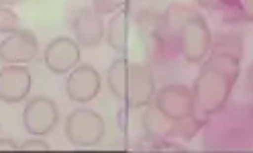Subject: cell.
Here are the masks:
<instances>
[{
    "instance_id": "6da1fadb",
    "label": "cell",
    "mask_w": 253,
    "mask_h": 153,
    "mask_svg": "<svg viewBox=\"0 0 253 153\" xmlns=\"http://www.w3.org/2000/svg\"><path fill=\"white\" fill-rule=\"evenodd\" d=\"M239 64L241 59L223 53H209V59L202 61V70L192 86V118L200 127L207 125L220 109H225L239 78Z\"/></svg>"
},
{
    "instance_id": "7a4b0ae2",
    "label": "cell",
    "mask_w": 253,
    "mask_h": 153,
    "mask_svg": "<svg viewBox=\"0 0 253 153\" xmlns=\"http://www.w3.org/2000/svg\"><path fill=\"white\" fill-rule=\"evenodd\" d=\"M164 27L178 41V51L188 64H202L212 49V35L202 14L184 4H171L164 14Z\"/></svg>"
},
{
    "instance_id": "3957f363",
    "label": "cell",
    "mask_w": 253,
    "mask_h": 153,
    "mask_svg": "<svg viewBox=\"0 0 253 153\" xmlns=\"http://www.w3.org/2000/svg\"><path fill=\"white\" fill-rule=\"evenodd\" d=\"M106 131L104 118L90 109H76L66 118V137L74 147H94L102 141Z\"/></svg>"
},
{
    "instance_id": "277c9868",
    "label": "cell",
    "mask_w": 253,
    "mask_h": 153,
    "mask_svg": "<svg viewBox=\"0 0 253 153\" xmlns=\"http://www.w3.org/2000/svg\"><path fill=\"white\" fill-rule=\"evenodd\" d=\"M59 122V109L55 100L47 96H35L25 104L23 111V127L33 137L49 135Z\"/></svg>"
},
{
    "instance_id": "5b68a950",
    "label": "cell",
    "mask_w": 253,
    "mask_h": 153,
    "mask_svg": "<svg viewBox=\"0 0 253 153\" xmlns=\"http://www.w3.org/2000/svg\"><path fill=\"white\" fill-rule=\"evenodd\" d=\"M192 88L184 84H168L155 92L153 106L171 120H184L192 116Z\"/></svg>"
},
{
    "instance_id": "8992f818",
    "label": "cell",
    "mask_w": 253,
    "mask_h": 153,
    "mask_svg": "<svg viewBox=\"0 0 253 153\" xmlns=\"http://www.w3.org/2000/svg\"><path fill=\"white\" fill-rule=\"evenodd\" d=\"M100 86H102V78L96 68L90 64H82V66L78 64L68 76L66 92L72 102H90L98 96Z\"/></svg>"
},
{
    "instance_id": "52a82bcc",
    "label": "cell",
    "mask_w": 253,
    "mask_h": 153,
    "mask_svg": "<svg viewBox=\"0 0 253 153\" xmlns=\"http://www.w3.org/2000/svg\"><path fill=\"white\" fill-rule=\"evenodd\" d=\"M39 51V41L33 31L19 29L17 33L6 35L0 43V61L8 64H29Z\"/></svg>"
},
{
    "instance_id": "ba28073f",
    "label": "cell",
    "mask_w": 253,
    "mask_h": 153,
    "mask_svg": "<svg viewBox=\"0 0 253 153\" xmlns=\"http://www.w3.org/2000/svg\"><path fill=\"white\" fill-rule=\"evenodd\" d=\"M155 80L147 64H129L126 104L129 109H145L155 98Z\"/></svg>"
},
{
    "instance_id": "9c48e42d",
    "label": "cell",
    "mask_w": 253,
    "mask_h": 153,
    "mask_svg": "<svg viewBox=\"0 0 253 153\" xmlns=\"http://www.w3.org/2000/svg\"><path fill=\"white\" fill-rule=\"evenodd\" d=\"M80 43L70 37H55L45 47V66L53 74H68L80 64Z\"/></svg>"
},
{
    "instance_id": "30bf717a",
    "label": "cell",
    "mask_w": 253,
    "mask_h": 153,
    "mask_svg": "<svg viewBox=\"0 0 253 153\" xmlns=\"http://www.w3.org/2000/svg\"><path fill=\"white\" fill-rule=\"evenodd\" d=\"M33 78L25 66L21 64H8L0 70V100L6 104L23 102L29 92Z\"/></svg>"
},
{
    "instance_id": "8fae6325",
    "label": "cell",
    "mask_w": 253,
    "mask_h": 153,
    "mask_svg": "<svg viewBox=\"0 0 253 153\" xmlns=\"http://www.w3.org/2000/svg\"><path fill=\"white\" fill-rule=\"evenodd\" d=\"M74 35L80 47H96L104 41V21L102 14H98L94 8H80L74 17Z\"/></svg>"
},
{
    "instance_id": "7c38bea8",
    "label": "cell",
    "mask_w": 253,
    "mask_h": 153,
    "mask_svg": "<svg viewBox=\"0 0 253 153\" xmlns=\"http://www.w3.org/2000/svg\"><path fill=\"white\" fill-rule=\"evenodd\" d=\"M141 125L149 141H166L168 137L176 135V120L168 118L155 106H147L141 115Z\"/></svg>"
},
{
    "instance_id": "4fadbf2b",
    "label": "cell",
    "mask_w": 253,
    "mask_h": 153,
    "mask_svg": "<svg viewBox=\"0 0 253 153\" xmlns=\"http://www.w3.org/2000/svg\"><path fill=\"white\" fill-rule=\"evenodd\" d=\"M104 39L110 45V49L121 53L126 51V39H129V14H126V10H117L110 17Z\"/></svg>"
},
{
    "instance_id": "5bb4252c",
    "label": "cell",
    "mask_w": 253,
    "mask_h": 153,
    "mask_svg": "<svg viewBox=\"0 0 253 153\" xmlns=\"http://www.w3.org/2000/svg\"><path fill=\"white\" fill-rule=\"evenodd\" d=\"M106 82L110 94L119 100H126V86H129V61L117 57L106 72Z\"/></svg>"
},
{
    "instance_id": "9a60e30c",
    "label": "cell",
    "mask_w": 253,
    "mask_h": 153,
    "mask_svg": "<svg viewBox=\"0 0 253 153\" xmlns=\"http://www.w3.org/2000/svg\"><path fill=\"white\" fill-rule=\"evenodd\" d=\"M211 53H223L237 59H243V37L241 35H223L212 45Z\"/></svg>"
},
{
    "instance_id": "2e32d148",
    "label": "cell",
    "mask_w": 253,
    "mask_h": 153,
    "mask_svg": "<svg viewBox=\"0 0 253 153\" xmlns=\"http://www.w3.org/2000/svg\"><path fill=\"white\" fill-rule=\"evenodd\" d=\"M19 29H23L19 14L10 10V6H0V33L12 35V33H17Z\"/></svg>"
},
{
    "instance_id": "e0dca14e",
    "label": "cell",
    "mask_w": 253,
    "mask_h": 153,
    "mask_svg": "<svg viewBox=\"0 0 253 153\" xmlns=\"http://www.w3.org/2000/svg\"><path fill=\"white\" fill-rule=\"evenodd\" d=\"M129 4V0H94V10L98 14H110L125 8Z\"/></svg>"
},
{
    "instance_id": "ac0fdd59",
    "label": "cell",
    "mask_w": 253,
    "mask_h": 153,
    "mask_svg": "<svg viewBox=\"0 0 253 153\" xmlns=\"http://www.w3.org/2000/svg\"><path fill=\"white\" fill-rule=\"evenodd\" d=\"M239 12L235 17H227V23H241V21H249L253 23V0H241V4L237 6Z\"/></svg>"
},
{
    "instance_id": "d6986e66",
    "label": "cell",
    "mask_w": 253,
    "mask_h": 153,
    "mask_svg": "<svg viewBox=\"0 0 253 153\" xmlns=\"http://www.w3.org/2000/svg\"><path fill=\"white\" fill-rule=\"evenodd\" d=\"M21 149L25 151H47V149H51V145L43 141L41 137H35V139H27L25 143H21Z\"/></svg>"
},
{
    "instance_id": "ffe728a7",
    "label": "cell",
    "mask_w": 253,
    "mask_h": 153,
    "mask_svg": "<svg viewBox=\"0 0 253 153\" xmlns=\"http://www.w3.org/2000/svg\"><path fill=\"white\" fill-rule=\"evenodd\" d=\"M0 149H21V147L17 145L14 139H8L6 137V139H0Z\"/></svg>"
},
{
    "instance_id": "44dd1931",
    "label": "cell",
    "mask_w": 253,
    "mask_h": 153,
    "mask_svg": "<svg viewBox=\"0 0 253 153\" xmlns=\"http://www.w3.org/2000/svg\"><path fill=\"white\" fill-rule=\"evenodd\" d=\"M196 2H198L200 6H204V8H211V10L220 8V6H218V0H196Z\"/></svg>"
},
{
    "instance_id": "7402d4cb",
    "label": "cell",
    "mask_w": 253,
    "mask_h": 153,
    "mask_svg": "<svg viewBox=\"0 0 253 153\" xmlns=\"http://www.w3.org/2000/svg\"><path fill=\"white\" fill-rule=\"evenodd\" d=\"M241 4V0H218V6H225V8H237Z\"/></svg>"
},
{
    "instance_id": "603a6c76",
    "label": "cell",
    "mask_w": 253,
    "mask_h": 153,
    "mask_svg": "<svg viewBox=\"0 0 253 153\" xmlns=\"http://www.w3.org/2000/svg\"><path fill=\"white\" fill-rule=\"evenodd\" d=\"M19 2H21V0H0V6H14Z\"/></svg>"
},
{
    "instance_id": "cb8c5ba5",
    "label": "cell",
    "mask_w": 253,
    "mask_h": 153,
    "mask_svg": "<svg viewBox=\"0 0 253 153\" xmlns=\"http://www.w3.org/2000/svg\"><path fill=\"white\" fill-rule=\"evenodd\" d=\"M247 80H249V90L253 92V66L249 68V76H247Z\"/></svg>"
}]
</instances>
